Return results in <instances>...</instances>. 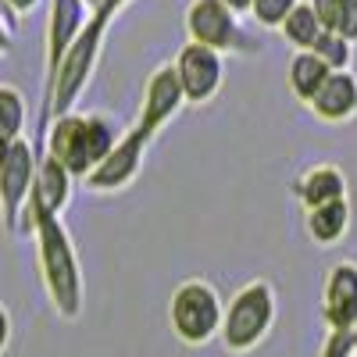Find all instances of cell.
<instances>
[{
  "label": "cell",
  "mask_w": 357,
  "mask_h": 357,
  "mask_svg": "<svg viewBox=\"0 0 357 357\" xmlns=\"http://www.w3.org/2000/svg\"><path fill=\"white\" fill-rule=\"evenodd\" d=\"M22 236H36V257H40V279L50 296L54 311L65 321H75L86 304V286H82V264L79 250L72 243V232L65 229L61 215H47L22 207Z\"/></svg>",
  "instance_id": "obj_2"
},
{
  "label": "cell",
  "mask_w": 357,
  "mask_h": 357,
  "mask_svg": "<svg viewBox=\"0 0 357 357\" xmlns=\"http://www.w3.org/2000/svg\"><path fill=\"white\" fill-rule=\"evenodd\" d=\"M296 4H301V0H254V4H250V18L261 29H279Z\"/></svg>",
  "instance_id": "obj_22"
},
{
  "label": "cell",
  "mask_w": 357,
  "mask_h": 357,
  "mask_svg": "<svg viewBox=\"0 0 357 357\" xmlns=\"http://www.w3.org/2000/svg\"><path fill=\"white\" fill-rule=\"evenodd\" d=\"M222 4H229L236 15H250V4H254V0H222Z\"/></svg>",
  "instance_id": "obj_27"
},
{
  "label": "cell",
  "mask_w": 357,
  "mask_h": 357,
  "mask_svg": "<svg viewBox=\"0 0 357 357\" xmlns=\"http://www.w3.org/2000/svg\"><path fill=\"white\" fill-rule=\"evenodd\" d=\"M318 57L325 65H329L333 72H340V68H350L354 65V43L350 40H343L340 33H329V29H325V33L318 36V43L311 47Z\"/></svg>",
  "instance_id": "obj_21"
},
{
  "label": "cell",
  "mask_w": 357,
  "mask_h": 357,
  "mask_svg": "<svg viewBox=\"0 0 357 357\" xmlns=\"http://www.w3.org/2000/svg\"><path fill=\"white\" fill-rule=\"evenodd\" d=\"M8 151H11V139H8L4 132H0V165L8 161Z\"/></svg>",
  "instance_id": "obj_28"
},
{
  "label": "cell",
  "mask_w": 357,
  "mask_h": 357,
  "mask_svg": "<svg viewBox=\"0 0 357 357\" xmlns=\"http://www.w3.org/2000/svg\"><path fill=\"white\" fill-rule=\"evenodd\" d=\"M329 65L321 61L314 50H293L289 57V68H286V82H289V93L301 100L304 107L311 104V97L321 89V82L329 79Z\"/></svg>",
  "instance_id": "obj_17"
},
{
  "label": "cell",
  "mask_w": 357,
  "mask_h": 357,
  "mask_svg": "<svg viewBox=\"0 0 357 357\" xmlns=\"http://www.w3.org/2000/svg\"><path fill=\"white\" fill-rule=\"evenodd\" d=\"M307 111L325 126H343L357 114V75L350 68L329 72V79L321 82V89L311 97Z\"/></svg>",
  "instance_id": "obj_14"
},
{
  "label": "cell",
  "mask_w": 357,
  "mask_h": 357,
  "mask_svg": "<svg viewBox=\"0 0 357 357\" xmlns=\"http://www.w3.org/2000/svg\"><path fill=\"white\" fill-rule=\"evenodd\" d=\"M321 318L325 329H354L357 321V264L340 261L329 268L321 286Z\"/></svg>",
  "instance_id": "obj_12"
},
{
  "label": "cell",
  "mask_w": 357,
  "mask_h": 357,
  "mask_svg": "<svg viewBox=\"0 0 357 357\" xmlns=\"http://www.w3.org/2000/svg\"><path fill=\"white\" fill-rule=\"evenodd\" d=\"M72 186H75V175L57 158H50L47 151H40L33 193H29L25 207H33V211H47V215H65V207L72 200Z\"/></svg>",
  "instance_id": "obj_13"
},
{
  "label": "cell",
  "mask_w": 357,
  "mask_h": 357,
  "mask_svg": "<svg viewBox=\"0 0 357 357\" xmlns=\"http://www.w3.org/2000/svg\"><path fill=\"white\" fill-rule=\"evenodd\" d=\"M354 357H357V336H354Z\"/></svg>",
  "instance_id": "obj_30"
},
{
  "label": "cell",
  "mask_w": 357,
  "mask_h": 357,
  "mask_svg": "<svg viewBox=\"0 0 357 357\" xmlns=\"http://www.w3.org/2000/svg\"><path fill=\"white\" fill-rule=\"evenodd\" d=\"M321 33H325V25L318 22V15H314V8L307 4V0H301V4L286 15V22L279 25V36H282L293 50H311Z\"/></svg>",
  "instance_id": "obj_18"
},
{
  "label": "cell",
  "mask_w": 357,
  "mask_h": 357,
  "mask_svg": "<svg viewBox=\"0 0 357 357\" xmlns=\"http://www.w3.org/2000/svg\"><path fill=\"white\" fill-rule=\"evenodd\" d=\"M151 143L154 139L146 136V132H139L136 126L126 129L122 136H118V143L97 161V168L82 178V186L89 193H100V197H114V193L129 190L136 178H139V172H143V161H146Z\"/></svg>",
  "instance_id": "obj_6"
},
{
  "label": "cell",
  "mask_w": 357,
  "mask_h": 357,
  "mask_svg": "<svg viewBox=\"0 0 357 357\" xmlns=\"http://www.w3.org/2000/svg\"><path fill=\"white\" fill-rule=\"evenodd\" d=\"M8 343H11V311L0 304V354L8 350Z\"/></svg>",
  "instance_id": "obj_25"
},
{
  "label": "cell",
  "mask_w": 357,
  "mask_h": 357,
  "mask_svg": "<svg viewBox=\"0 0 357 357\" xmlns=\"http://www.w3.org/2000/svg\"><path fill=\"white\" fill-rule=\"evenodd\" d=\"M347 190H350L347 186V172L340 165H314L304 175H296V183H293V197H296V204H301L304 211H311V207H318V204L347 197Z\"/></svg>",
  "instance_id": "obj_15"
},
{
  "label": "cell",
  "mask_w": 357,
  "mask_h": 357,
  "mask_svg": "<svg viewBox=\"0 0 357 357\" xmlns=\"http://www.w3.org/2000/svg\"><path fill=\"white\" fill-rule=\"evenodd\" d=\"M222 296L207 279H183L172 289L168 301V325L178 343L186 347H207L218 340L222 329Z\"/></svg>",
  "instance_id": "obj_5"
},
{
  "label": "cell",
  "mask_w": 357,
  "mask_h": 357,
  "mask_svg": "<svg viewBox=\"0 0 357 357\" xmlns=\"http://www.w3.org/2000/svg\"><path fill=\"white\" fill-rule=\"evenodd\" d=\"M275 318H279V296L272 282L254 279L236 289L232 301L225 304L218 340L229 354H250L275 329Z\"/></svg>",
  "instance_id": "obj_4"
},
{
  "label": "cell",
  "mask_w": 357,
  "mask_h": 357,
  "mask_svg": "<svg viewBox=\"0 0 357 357\" xmlns=\"http://www.w3.org/2000/svg\"><path fill=\"white\" fill-rule=\"evenodd\" d=\"M132 4V0H100V4L89 11L82 33L72 40V47L65 50L57 72L43 82V107H40V129H36V154H40V139L50 126V118L75 111V104L82 100L86 86L93 82L97 65H100V54H104V40H107V29L111 22L122 15V8Z\"/></svg>",
  "instance_id": "obj_1"
},
{
  "label": "cell",
  "mask_w": 357,
  "mask_h": 357,
  "mask_svg": "<svg viewBox=\"0 0 357 357\" xmlns=\"http://www.w3.org/2000/svg\"><path fill=\"white\" fill-rule=\"evenodd\" d=\"M36 146L29 143L25 136L11 139L8 161L0 165V222H4L8 232H18L22 222V207L33 193V178H36Z\"/></svg>",
  "instance_id": "obj_9"
},
{
  "label": "cell",
  "mask_w": 357,
  "mask_h": 357,
  "mask_svg": "<svg viewBox=\"0 0 357 357\" xmlns=\"http://www.w3.org/2000/svg\"><path fill=\"white\" fill-rule=\"evenodd\" d=\"M186 107V97H183V82L175 75V65H161L151 72L143 86V100H139V114H136V129L146 132V136H161L172 118Z\"/></svg>",
  "instance_id": "obj_10"
},
{
  "label": "cell",
  "mask_w": 357,
  "mask_h": 357,
  "mask_svg": "<svg viewBox=\"0 0 357 357\" xmlns=\"http://www.w3.org/2000/svg\"><path fill=\"white\" fill-rule=\"evenodd\" d=\"M4 4L11 8V15L22 22V18H29V15H33L40 4H43V0H4Z\"/></svg>",
  "instance_id": "obj_24"
},
{
  "label": "cell",
  "mask_w": 357,
  "mask_h": 357,
  "mask_svg": "<svg viewBox=\"0 0 357 357\" xmlns=\"http://www.w3.org/2000/svg\"><path fill=\"white\" fill-rule=\"evenodd\" d=\"M89 0H50V18H47V40H43V54H47V68H43V82L57 72L65 50L72 47V40L82 33V25L89 18Z\"/></svg>",
  "instance_id": "obj_11"
},
{
  "label": "cell",
  "mask_w": 357,
  "mask_h": 357,
  "mask_svg": "<svg viewBox=\"0 0 357 357\" xmlns=\"http://www.w3.org/2000/svg\"><path fill=\"white\" fill-rule=\"evenodd\" d=\"M97 4H100V0H89V8H97Z\"/></svg>",
  "instance_id": "obj_29"
},
{
  "label": "cell",
  "mask_w": 357,
  "mask_h": 357,
  "mask_svg": "<svg viewBox=\"0 0 357 357\" xmlns=\"http://www.w3.org/2000/svg\"><path fill=\"white\" fill-rule=\"evenodd\" d=\"M122 132L126 129L104 111H65L50 118V126L40 139V151L57 158L75 178H86Z\"/></svg>",
  "instance_id": "obj_3"
},
{
  "label": "cell",
  "mask_w": 357,
  "mask_h": 357,
  "mask_svg": "<svg viewBox=\"0 0 357 357\" xmlns=\"http://www.w3.org/2000/svg\"><path fill=\"white\" fill-rule=\"evenodd\" d=\"M175 75L183 82V97L190 107H204L211 104L222 86H225V54L204 47L197 40H186L175 54Z\"/></svg>",
  "instance_id": "obj_7"
},
{
  "label": "cell",
  "mask_w": 357,
  "mask_h": 357,
  "mask_svg": "<svg viewBox=\"0 0 357 357\" xmlns=\"http://www.w3.org/2000/svg\"><path fill=\"white\" fill-rule=\"evenodd\" d=\"M25 122H29V104L22 89L11 82H0V132L8 139H18L25 136Z\"/></svg>",
  "instance_id": "obj_20"
},
{
  "label": "cell",
  "mask_w": 357,
  "mask_h": 357,
  "mask_svg": "<svg viewBox=\"0 0 357 357\" xmlns=\"http://www.w3.org/2000/svg\"><path fill=\"white\" fill-rule=\"evenodd\" d=\"M318 357H354V329H329Z\"/></svg>",
  "instance_id": "obj_23"
},
{
  "label": "cell",
  "mask_w": 357,
  "mask_h": 357,
  "mask_svg": "<svg viewBox=\"0 0 357 357\" xmlns=\"http://www.w3.org/2000/svg\"><path fill=\"white\" fill-rule=\"evenodd\" d=\"M354 336H357V321H354Z\"/></svg>",
  "instance_id": "obj_31"
},
{
  "label": "cell",
  "mask_w": 357,
  "mask_h": 357,
  "mask_svg": "<svg viewBox=\"0 0 357 357\" xmlns=\"http://www.w3.org/2000/svg\"><path fill=\"white\" fill-rule=\"evenodd\" d=\"M186 33L190 40L211 47L218 54H240V50H257V43L247 40L240 29V15L222 0H193L186 11Z\"/></svg>",
  "instance_id": "obj_8"
},
{
  "label": "cell",
  "mask_w": 357,
  "mask_h": 357,
  "mask_svg": "<svg viewBox=\"0 0 357 357\" xmlns=\"http://www.w3.org/2000/svg\"><path fill=\"white\" fill-rule=\"evenodd\" d=\"M307 4L329 33H340L343 40L357 43V0H307Z\"/></svg>",
  "instance_id": "obj_19"
},
{
  "label": "cell",
  "mask_w": 357,
  "mask_h": 357,
  "mask_svg": "<svg viewBox=\"0 0 357 357\" xmlns=\"http://www.w3.org/2000/svg\"><path fill=\"white\" fill-rule=\"evenodd\" d=\"M304 225H307V236L311 243L318 247H336L347 240L350 232V222H354V207H350V197H340V200H329V204H318L311 211H304Z\"/></svg>",
  "instance_id": "obj_16"
},
{
  "label": "cell",
  "mask_w": 357,
  "mask_h": 357,
  "mask_svg": "<svg viewBox=\"0 0 357 357\" xmlns=\"http://www.w3.org/2000/svg\"><path fill=\"white\" fill-rule=\"evenodd\" d=\"M11 47H15V25L0 18V57L11 54Z\"/></svg>",
  "instance_id": "obj_26"
}]
</instances>
